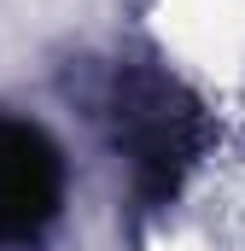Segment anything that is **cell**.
Returning a JSON list of instances; mask_svg holds the SVG:
<instances>
[{
    "instance_id": "2",
    "label": "cell",
    "mask_w": 245,
    "mask_h": 251,
    "mask_svg": "<svg viewBox=\"0 0 245 251\" xmlns=\"http://www.w3.org/2000/svg\"><path fill=\"white\" fill-rule=\"evenodd\" d=\"M64 204V158L35 123L0 117V240L35 246Z\"/></svg>"
},
{
    "instance_id": "1",
    "label": "cell",
    "mask_w": 245,
    "mask_h": 251,
    "mask_svg": "<svg viewBox=\"0 0 245 251\" xmlns=\"http://www.w3.org/2000/svg\"><path fill=\"white\" fill-rule=\"evenodd\" d=\"M111 123H117V146L128 158L140 204H170L198 170L204 140H210L204 105L164 70H122Z\"/></svg>"
}]
</instances>
